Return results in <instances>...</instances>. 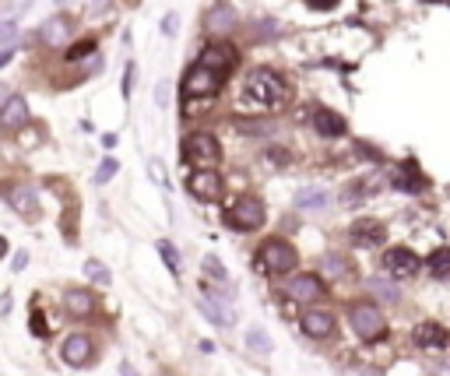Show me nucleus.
<instances>
[{
  "instance_id": "nucleus-10",
  "label": "nucleus",
  "mask_w": 450,
  "mask_h": 376,
  "mask_svg": "<svg viewBox=\"0 0 450 376\" xmlns=\"http://www.w3.org/2000/svg\"><path fill=\"white\" fill-rule=\"evenodd\" d=\"M207 288V285H204ZM197 306H200V313H207V320L211 323H218V327H233L236 323V313H233V306H225V292H204L200 299H197Z\"/></svg>"
},
{
  "instance_id": "nucleus-30",
  "label": "nucleus",
  "mask_w": 450,
  "mask_h": 376,
  "mask_svg": "<svg viewBox=\"0 0 450 376\" xmlns=\"http://www.w3.org/2000/svg\"><path fill=\"white\" fill-rule=\"evenodd\" d=\"M116 169H120V166H116V159H106V162L99 166V173H95V183H109V180L116 176Z\"/></svg>"
},
{
  "instance_id": "nucleus-14",
  "label": "nucleus",
  "mask_w": 450,
  "mask_h": 376,
  "mask_svg": "<svg viewBox=\"0 0 450 376\" xmlns=\"http://www.w3.org/2000/svg\"><path fill=\"white\" fill-rule=\"evenodd\" d=\"M4 197H8V204H11L18 215L36 218V211H39V197H36V190H32V187H25V183L4 187Z\"/></svg>"
},
{
  "instance_id": "nucleus-33",
  "label": "nucleus",
  "mask_w": 450,
  "mask_h": 376,
  "mask_svg": "<svg viewBox=\"0 0 450 376\" xmlns=\"http://www.w3.org/2000/svg\"><path fill=\"white\" fill-rule=\"evenodd\" d=\"M176 29H179V18H176V15H165V18H162V32H165V36H176Z\"/></svg>"
},
{
  "instance_id": "nucleus-20",
  "label": "nucleus",
  "mask_w": 450,
  "mask_h": 376,
  "mask_svg": "<svg viewBox=\"0 0 450 376\" xmlns=\"http://www.w3.org/2000/svg\"><path fill=\"white\" fill-rule=\"evenodd\" d=\"M204 25H207V32H211V36H225V32H229V29L236 25V11H233L229 4H218V8H211V11H207Z\"/></svg>"
},
{
  "instance_id": "nucleus-19",
  "label": "nucleus",
  "mask_w": 450,
  "mask_h": 376,
  "mask_svg": "<svg viewBox=\"0 0 450 376\" xmlns=\"http://www.w3.org/2000/svg\"><path fill=\"white\" fill-rule=\"evenodd\" d=\"M64 306H67L71 316H92L95 295H92L88 288H67V292H64Z\"/></svg>"
},
{
  "instance_id": "nucleus-39",
  "label": "nucleus",
  "mask_w": 450,
  "mask_h": 376,
  "mask_svg": "<svg viewBox=\"0 0 450 376\" xmlns=\"http://www.w3.org/2000/svg\"><path fill=\"white\" fill-rule=\"evenodd\" d=\"M11 57H15V50H4V53H0V67H4V64H11Z\"/></svg>"
},
{
  "instance_id": "nucleus-21",
  "label": "nucleus",
  "mask_w": 450,
  "mask_h": 376,
  "mask_svg": "<svg viewBox=\"0 0 450 376\" xmlns=\"http://www.w3.org/2000/svg\"><path fill=\"white\" fill-rule=\"evenodd\" d=\"M390 183L397 187V190H404V194H418L422 187H425V176L408 162V166H401V169H394V176H390Z\"/></svg>"
},
{
  "instance_id": "nucleus-38",
  "label": "nucleus",
  "mask_w": 450,
  "mask_h": 376,
  "mask_svg": "<svg viewBox=\"0 0 450 376\" xmlns=\"http://www.w3.org/2000/svg\"><path fill=\"white\" fill-rule=\"evenodd\" d=\"M327 271H331V274H341V271H345V264H341V260H334V257H331V260H327Z\"/></svg>"
},
{
  "instance_id": "nucleus-16",
  "label": "nucleus",
  "mask_w": 450,
  "mask_h": 376,
  "mask_svg": "<svg viewBox=\"0 0 450 376\" xmlns=\"http://www.w3.org/2000/svg\"><path fill=\"white\" fill-rule=\"evenodd\" d=\"M303 330L310 337H327L334 330V313H327V309H306L303 313Z\"/></svg>"
},
{
  "instance_id": "nucleus-37",
  "label": "nucleus",
  "mask_w": 450,
  "mask_h": 376,
  "mask_svg": "<svg viewBox=\"0 0 450 376\" xmlns=\"http://www.w3.org/2000/svg\"><path fill=\"white\" fill-rule=\"evenodd\" d=\"M25 264H29V253H25V250H18V253H15V271H22Z\"/></svg>"
},
{
  "instance_id": "nucleus-18",
  "label": "nucleus",
  "mask_w": 450,
  "mask_h": 376,
  "mask_svg": "<svg viewBox=\"0 0 450 376\" xmlns=\"http://www.w3.org/2000/svg\"><path fill=\"white\" fill-rule=\"evenodd\" d=\"M313 130H317L320 137H341L348 127H345V120H341L334 109H317V113H313Z\"/></svg>"
},
{
  "instance_id": "nucleus-29",
  "label": "nucleus",
  "mask_w": 450,
  "mask_h": 376,
  "mask_svg": "<svg viewBox=\"0 0 450 376\" xmlns=\"http://www.w3.org/2000/svg\"><path fill=\"white\" fill-rule=\"evenodd\" d=\"M204 271H207L211 278H218V285H221V288H229V274H225V271L218 267V260H214V257H204Z\"/></svg>"
},
{
  "instance_id": "nucleus-11",
  "label": "nucleus",
  "mask_w": 450,
  "mask_h": 376,
  "mask_svg": "<svg viewBox=\"0 0 450 376\" xmlns=\"http://www.w3.org/2000/svg\"><path fill=\"white\" fill-rule=\"evenodd\" d=\"M92 355H95V344H92L88 334H67L64 344H60V358L67 365H88Z\"/></svg>"
},
{
  "instance_id": "nucleus-35",
  "label": "nucleus",
  "mask_w": 450,
  "mask_h": 376,
  "mask_svg": "<svg viewBox=\"0 0 450 376\" xmlns=\"http://www.w3.org/2000/svg\"><path fill=\"white\" fill-rule=\"evenodd\" d=\"M130 85H134V64H127V74H123V95H130Z\"/></svg>"
},
{
  "instance_id": "nucleus-23",
  "label": "nucleus",
  "mask_w": 450,
  "mask_h": 376,
  "mask_svg": "<svg viewBox=\"0 0 450 376\" xmlns=\"http://www.w3.org/2000/svg\"><path fill=\"white\" fill-rule=\"evenodd\" d=\"M296 204H299L303 211H324V208L331 204V194H327L324 187H303V190L296 194Z\"/></svg>"
},
{
  "instance_id": "nucleus-43",
  "label": "nucleus",
  "mask_w": 450,
  "mask_h": 376,
  "mask_svg": "<svg viewBox=\"0 0 450 376\" xmlns=\"http://www.w3.org/2000/svg\"><path fill=\"white\" fill-rule=\"evenodd\" d=\"M422 4H443V0H422Z\"/></svg>"
},
{
  "instance_id": "nucleus-5",
  "label": "nucleus",
  "mask_w": 450,
  "mask_h": 376,
  "mask_svg": "<svg viewBox=\"0 0 450 376\" xmlns=\"http://www.w3.org/2000/svg\"><path fill=\"white\" fill-rule=\"evenodd\" d=\"M348 320H352V330L362 337V341H376L387 334V316L373 306V302H355L348 309Z\"/></svg>"
},
{
  "instance_id": "nucleus-27",
  "label": "nucleus",
  "mask_w": 450,
  "mask_h": 376,
  "mask_svg": "<svg viewBox=\"0 0 450 376\" xmlns=\"http://www.w3.org/2000/svg\"><path fill=\"white\" fill-rule=\"evenodd\" d=\"M158 253H162V260H165V267H169V271L176 274V271H179V253H176V246L162 239V243H158Z\"/></svg>"
},
{
  "instance_id": "nucleus-44",
  "label": "nucleus",
  "mask_w": 450,
  "mask_h": 376,
  "mask_svg": "<svg viewBox=\"0 0 450 376\" xmlns=\"http://www.w3.org/2000/svg\"><path fill=\"white\" fill-rule=\"evenodd\" d=\"M57 4H67V0H57Z\"/></svg>"
},
{
  "instance_id": "nucleus-4",
  "label": "nucleus",
  "mask_w": 450,
  "mask_h": 376,
  "mask_svg": "<svg viewBox=\"0 0 450 376\" xmlns=\"http://www.w3.org/2000/svg\"><path fill=\"white\" fill-rule=\"evenodd\" d=\"M257 260H261V267H264L268 274H289V271L299 264V253H296L285 239H268V243H261Z\"/></svg>"
},
{
  "instance_id": "nucleus-6",
  "label": "nucleus",
  "mask_w": 450,
  "mask_h": 376,
  "mask_svg": "<svg viewBox=\"0 0 450 376\" xmlns=\"http://www.w3.org/2000/svg\"><path fill=\"white\" fill-rule=\"evenodd\" d=\"M225 225H233L236 232H254L264 225V204L257 197H243L225 211Z\"/></svg>"
},
{
  "instance_id": "nucleus-24",
  "label": "nucleus",
  "mask_w": 450,
  "mask_h": 376,
  "mask_svg": "<svg viewBox=\"0 0 450 376\" xmlns=\"http://www.w3.org/2000/svg\"><path fill=\"white\" fill-rule=\"evenodd\" d=\"M425 267H429V274L432 278H450V246H439V250H432L429 253V260H425Z\"/></svg>"
},
{
  "instance_id": "nucleus-42",
  "label": "nucleus",
  "mask_w": 450,
  "mask_h": 376,
  "mask_svg": "<svg viewBox=\"0 0 450 376\" xmlns=\"http://www.w3.org/2000/svg\"><path fill=\"white\" fill-rule=\"evenodd\" d=\"M8 253V243H4V236H0V257H4Z\"/></svg>"
},
{
  "instance_id": "nucleus-26",
  "label": "nucleus",
  "mask_w": 450,
  "mask_h": 376,
  "mask_svg": "<svg viewBox=\"0 0 450 376\" xmlns=\"http://www.w3.org/2000/svg\"><path fill=\"white\" fill-rule=\"evenodd\" d=\"M88 53H95V39H81V43H74V46L67 50V64H74V60H81V57H88Z\"/></svg>"
},
{
  "instance_id": "nucleus-41",
  "label": "nucleus",
  "mask_w": 450,
  "mask_h": 376,
  "mask_svg": "<svg viewBox=\"0 0 450 376\" xmlns=\"http://www.w3.org/2000/svg\"><path fill=\"white\" fill-rule=\"evenodd\" d=\"M4 102H8V88H4V85H0V106H4Z\"/></svg>"
},
{
  "instance_id": "nucleus-22",
  "label": "nucleus",
  "mask_w": 450,
  "mask_h": 376,
  "mask_svg": "<svg viewBox=\"0 0 450 376\" xmlns=\"http://www.w3.org/2000/svg\"><path fill=\"white\" fill-rule=\"evenodd\" d=\"M352 243H355V246H376V243H383V225L373 222V218L355 222V225H352Z\"/></svg>"
},
{
  "instance_id": "nucleus-2",
  "label": "nucleus",
  "mask_w": 450,
  "mask_h": 376,
  "mask_svg": "<svg viewBox=\"0 0 450 376\" xmlns=\"http://www.w3.org/2000/svg\"><path fill=\"white\" fill-rule=\"evenodd\" d=\"M183 159H186V166H193V169H214L218 159H221V145H218L214 134L193 130V134H186V141H183Z\"/></svg>"
},
{
  "instance_id": "nucleus-13",
  "label": "nucleus",
  "mask_w": 450,
  "mask_h": 376,
  "mask_svg": "<svg viewBox=\"0 0 450 376\" xmlns=\"http://www.w3.org/2000/svg\"><path fill=\"white\" fill-rule=\"evenodd\" d=\"M25 123H29V102H25L22 95H8V102L0 106V130L15 134V130H22Z\"/></svg>"
},
{
  "instance_id": "nucleus-34",
  "label": "nucleus",
  "mask_w": 450,
  "mask_h": 376,
  "mask_svg": "<svg viewBox=\"0 0 450 376\" xmlns=\"http://www.w3.org/2000/svg\"><path fill=\"white\" fill-rule=\"evenodd\" d=\"M306 8H313V11H331V8H338V0H306Z\"/></svg>"
},
{
  "instance_id": "nucleus-9",
  "label": "nucleus",
  "mask_w": 450,
  "mask_h": 376,
  "mask_svg": "<svg viewBox=\"0 0 450 376\" xmlns=\"http://www.w3.org/2000/svg\"><path fill=\"white\" fill-rule=\"evenodd\" d=\"M324 292H327V288H324V281H320L317 274H310V271L292 274V278L285 281V295H289V299H296V302H317Z\"/></svg>"
},
{
  "instance_id": "nucleus-1",
  "label": "nucleus",
  "mask_w": 450,
  "mask_h": 376,
  "mask_svg": "<svg viewBox=\"0 0 450 376\" xmlns=\"http://www.w3.org/2000/svg\"><path fill=\"white\" fill-rule=\"evenodd\" d=\"M243 99L254 109H282L289 102V81L271 67H254L243 78Z\"/></svg>"
},
{
  "instance_id": "nucleus-36",
  "label": "nucleus",
  "mask_w": 450,
  "mask_h": 376,
  "mask_svg": "<svg viewBox=\"0 0 450 376\" xmlns=\"http://www.w3.org/2000/svg\"><path fill=\"white\" fill-rule=\"evenodd\" d=\"M46 320H39V313H32V334H46Z\"/></svg>"
},
{
  "instance_id": "nucleus-17",
  "label": "nucleus",
  "mask_w": 450,
  "mask_h": 376,
  "mask_svg": "<svg viewBox=\"0 0 450 376\" xmlns=\"http://www.w3.org/2000/svg\"><path fill=\"white\" fill-rule=\"evenodd\" d=\"M39 39H43L46 46H60V43H67V39H71V18L53 15V18L39 29Z\"/></svg>"
},
{
  "instance_id": "nucleus-32",
  "label": "nucleus",
  "mask_w": 450,
  "mask_h": 376,
  "mask_svg": "<svg viewBox=\"0 0 450 376\" xmlns=\"http://www.w3.org/2000/svg\"><path fill=\"white\" fill-rule=\"evenodd\" d=\"M18 36V25L15 22H0V43H11Z\"/></svg>"
},
{
  "instance_id": "nucleus-15",
  "label": "nucleus",
  "mask_w": 450,
  "mask_h": 376,
  "mask_svg": "<svg viewBox=\"0 0 450 376\" xmlns=\"http://www.w3.org/2000/svg\"><path fill=\"white\" fill-rule=\"evenodd\" d=\"M411 341H415L418 348H446V344H450V330H446L443 323L425 320V323H418V327L411 330Z\"/></svg>"
},
{
  "instance_id": "nucleus-8",
  "label": "nucleus",
  "mask_w": 450,
  "mask_h": 376,
  "mask_svg": "<svg viewBox=\"0 0 450 376\" xmlns=\"http://www.w3.org/2000/svg\"><path fill=\"white\" fill-rule=\"evenodd\" d=\"M236 60H240V53H236V46H229V43H221V39H214V43H207V46L200 50V57H197V64H204V67H211V71H218L221 78H229V71L236 67Z\"/></svg>"
},
{
  "instance_id": "nucleus-31",
  "label": "nucleus",
  "mask_w": 450,
  "mask_h": 376,
  "mask_svg": "<svg viewBox=\"0 0 450 376\" xmlns=\"http://www.w3.org/2000/svg\"><path fill=\"white\" fill-rule=\"evenodd\" d=\"M369 288H373L376 295H383V299H397V288H390V285H383V281H376V278L369 281Z\"/></svg>"
},
{
  "instance_id": "nucleus-28",
  "label": "nucleus",
  "mask_w": 450,
  "mask_h": 376,
  "mask_svg": "<svg viewBox=\"0 0 450 376\" xmlns=\"http://www.w3.org/2000/svg\"><path fill=\"white\" fill-rule=\"evenodd\" d=\"M85 274L92 278V281H99V285H109L113 278H109V271L99 264V260H85Z\"/></svg>"
},
{
  "instance_id": "nucleus-12",
  "label": "nucleus",
  "mask_w": 450,
  "mask_h": 376,
  "mask_svg": "<svg viewBox=\"0 0 450 376\" xmlns=\"http://www.w3.org/2000/svg\"><path fill=\"white\" fill-rule=\"evenodd\" d=\"M383 271H387L390 278H411V274L418 271V257H415L408 246H394V250H387V257H383Z\"/></svg>"
},
{
  "instance_id": "nucleus-3",
  "label": "nucleus",
  "mask_w": 450,
  "mask_h": 376,
  "mask_svg": "<svg viewBox=\"0 0 450 376\" xmlns=\"http://www.w3.org/2000/svg\"><path fill=\"white\" fill-rule=\"evenodd\" d=\"M221 85H225V78H221L218 71H211V67H204V64H193V67L186 71V78H183V99H186V102H193V99H211V95L221 92Z\"/></svg>"
},
{
  "instance_id": "nucleus-40",
  "label": "nucleus",
  "mask_w": 450,
  "mask_h": 376,
  "mask_svg": "<svg viewBox=\"0 0 450 376\" xmlns=\"http://www.w3.org/2000/svg\"><path fill=\"white\" fill-rule=\"evenodd\" d=\"M120 372H123V376H137V372H134V365H127V362H123V369H120Z\"/></svg>"
},
{
  "instance_id": "nucleus-7",
  "label": "nucleus",
  "mask_w": 450,
  "mask_h": 376,
  "mask_svg": "<svg viewBox=\"0 0 450 376\" xmlns=\"http://www.w3.org/2000/svg\"><path fill=\"white\" fill-rule=\"evenodd\" d=\"M186 190L197 201H204V204H218L221 194H225V183H221V173L218 169H193L186 176Z\"/></svg>"
},
{
  "instance_id": "nucleus-25",
  "label": "nucleus",
  "mask_w": 450,
  "mask_h": 376,
  "mask_svg": "<svg viewBox=\"0 0 450 376\" xmlns=\"http://www.w3.org/2000/svg\"><path fill=\"white\" fill-rule=\"evenodd\" d=\"M247 344H250V351H257V355H271V337H268V330H261V327H254V330L247 334Z\"/></svg>"
}]
</instances>
